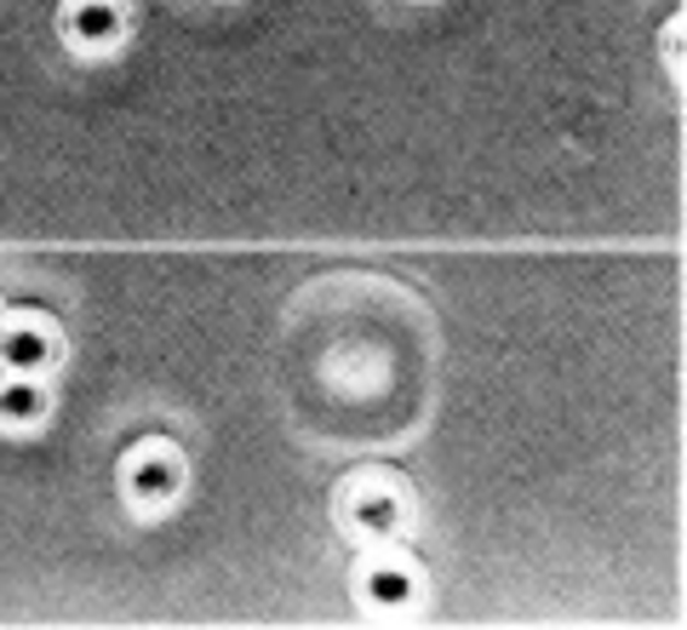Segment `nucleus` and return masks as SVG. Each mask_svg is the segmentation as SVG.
<instances>
[{"label": "nucleus", "instance_id": "obj_1", "mask_svg": "<svg viewBox=\"0 0 687 630\" xmlns=\"http://www.w3.org/2000/svg\"><path fill=\"white\" fill-rule=\"evenodd\" d=\"M46 356H53V321L23 316L0 333V362H7V373H41Z\"/></svg>", "mask_w": 687, "mask_h": 630}, {"label": "nucleus", "instance_id": "obj_2", "mask_svg": "<svg viewBox=\"0 0 687 630\" xmlns=\"http://www.w3.org/2000/svg\"><path fill=\"white\" fill-rule=\"evenodd\" d=\"M126 493L144 499V504H161L178 493V459L167 447H149V453H133L126 459Z\"/></svg>", "mask_w": 687, "mask_h": 630}, {"label": "nucleus", "instance_id": "obj_3", "mask_svg": "<svg viewBox=\"0 0 687 630\" xmlns=\"http://www.w3.org/2000/svg\"><path fill=\"white\" fill-rule=\"evenodd\" d=\"M396 516H401V504H396L390 488H378V482H355V493H350V522L362 527V534H390Z\"/></svg>", "mask_w": 687, "mask_h": 630}, {"label": "nucleus", "instance_id": "obj_4", "mask_svg": "<svg viewBox=\"0 0 687 630\" xmlns=\"http://www.w3.org/2000/svg\"><path fill=\"white\" fill-rule=\"evenodd\" d=\"M115 23L121 18H115L110 0H75V7H69V30L81 35V41H110Z\"/></svg>", "mask_w": 687, "mask_h": 630}, {"label": "nucleus", "instance_id": "obj_5", "mask_svg": "<svg viewBox=\"0 0 687 630\" xmlns=\"http://www.w3.org/2000/svg\"><path fill=\"white\" fill-rule=\"evenodd\" d=\"M0 413H7L12 424H23V419H35V413H41V390H35V378H30V373H23L18 385H12V378L0 385Z\"/></svg>", "mask_w": 687, "mask_h": 630}, {"label": "nucleus", "instance_id": "obj_6", "mask_svg": "<svg viewBox=\"0 0 687 630\" xmlns=\"http://www.w3.org/2000/svg\"><path fill=\"white\" fill-rule=\"evenodd\" d=\"M373 596L385 602V608H396V602L413 596V579H407V573H373Z\"/></svg>", "mask_w": 687, "mask_h": 630}, {"label": "nucleus", "instance_id": "obj_7", "mask_svg": "<svg viewBox=\"0 0 687 630\" xmlns=\"http://www.w3.org/2000/svg\"><path fill=\"white\" fill-rule=\"evenodd\" d=\"M0 385H7V362H0Z\"/></svg>", "mask_w": 687, "mask_h": 630}]
</instances>
